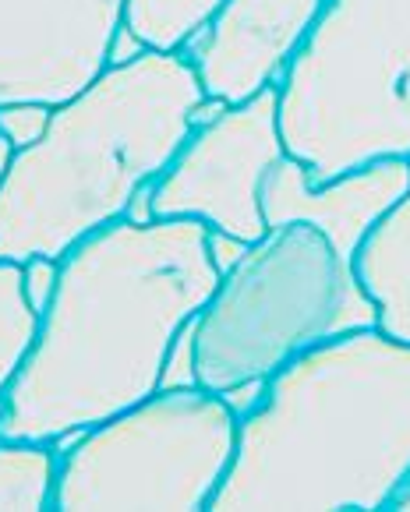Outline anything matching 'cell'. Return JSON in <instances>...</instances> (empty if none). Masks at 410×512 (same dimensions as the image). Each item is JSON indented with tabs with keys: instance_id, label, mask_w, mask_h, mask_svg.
<instances>
[{
	"instance_id": "1",
	"label": "cell",
	"mask_w": 410,
	"mask_h": 512,
	"mask_svg": "<svg viewBox=\"0 0 410 512\" xmlns=\"http://www.w3.org/2000/svg\"><path fill=\"white\" fill-rule=\"evenodd\" d=\"M57 262L54 301L0 403V438L61 445L152 396L220 283L198 219H117Z\"/></svg>"
},
{
	"instance_id": "2",
	"label": "cell",
	"mask_w": 410,
	"mask_h": 512,
	"mask_svg": "<svg viewBox=\"0 0 410 512\" xmlns=\"http://www.w3.org/2000/svg\"><path fill=\"white\" fill-rule=\"evenodd\" d=\"M410 477V343L368 325L297 354L237 417L213 512L389 509Z\"/></svg>"
},
{
	"instance_id": "3",
	"label": "cell",
	"mask_w": 410,
	"mask_h": 512,
	"mask_svg": "<svg viewBox=\"0 0 410 512\" xmlns=\"http://www.w3.org/2000/svg\"><path fill=\"white\" fill-rule=\"evenodd\" d=\"M202 96L184 53L145 50L54 106L43 138L11 152L0 177V262L61 258L128 219L195 131Z\"/></svg>"
},
{
	"instance_id": "4",
	"label": "cell",
	"mask_w": 410,
	"mask_h": 512,
	"mask_svg": "<svg viewBox=\"0 0 410 512\" xmlns=\"http://www.w3.org/2000/svg\"><path fill=\"white\" fill-rule=\"evenodd\" d=\"M276 117L312 184L410 159V0H326L276 85Z\"/></svg>"
},
{
	"instance_id": "5",
	"label": "cell",
	"mask_w": 410,
	"mask_h": 512,
	"mask_svg": "<svg viewBox=\"0 0 410 512\" xmlns=\"http://www.w3.org/2000/svg\"><path fill=\"white\" fill-rule=\"evenodd\" d=\"M379 325V308L315 226L290 223L255 241L195 318V382L227 392L266 382L297 354L350 329Z\"/></svg>"
},
{
	"instance_id": "6",
	"label": "cell",
	"mask_w": 410,
	"mask_h": 512,
	"mask_svg": "<svg viewBox=\"0 0 410 512\" xmlns=\"http://www.w3.org/2000/svg\"><path fill=\"white\" fill-rule=\"evenodd\" d=\"M237 449V414L202 385L156 389L110 421L61 442L57 512L213 505Z\"/></svg>"
},
{
	"instance_id": "7",
	"label": "cell",
	"mask_w": 410,
	"mask_h": 512,
	"mask_svg": "<svg viewBox=\"0 0 410 512\" xmlns=\"http://www.w3.org/2000/svg\"><path fill=\"white\" fill-rule=\"evenodd\" d=\"M287 156L276 117V89L234 103L198 124L152 184L156 219H198L255 244L269 234L262 216V177Z\"/></svg>"
},
{
	"instance_id": "8",
	"label": "cell",
	"mask_w": 410,
	"mask_h": 512,
	"mask_svg": "<svg viewBox=\"0 0 410 512\" xmlns=\"http://www.w3.org/2000/svg\"><path fill=\"white\" fill-rule=\"evenodd\" d=\"M128 0H0V106H61L110 68Z\"/></svg>"
},
{
	"instance_id": "9",
	"label": "cell",
	"mask_w": 410,
	"mask_h": 512,
	"mask_svg": "<svg viewBox=\"0 0 410 512\" xmlns=\"http://www.w3.org/2000/svg\"><path fill=\"white\" fill-rule=\"evenodd\" d=\"M322 8L326 0H223L181 53L205 96L244 103L280 85Z\"/></svg>"
},
{
	"instance_id": "10",
	"label": "cell",
	"mask_w": 410,
	"mask_h": 512,
	"mask_svg": "<svg viewBox=\"0 0 410 512\" xmlns=\"http://www.w3.org/2000/svg\"><path fill=\"white\" fill-rule=\"evenodd\" d=\"M410 188V159H382L326 184H312L308 166L294 156H280L262 177V216L266 226L304 223L333 241L347 258H357L379 219Z\"/></svg>"
},
{
	"instance_id": "11",
	"label": "cell",
	"mask_w": 410,
	"mask_h": 512,
	"mask_svg": "<svg viewBox=\"0 0 410 512\" xmlns=\"http://www.w3.org/2000/svg\"><path fill=\"white\" fill-rule=\"evenodd\" d=\"M354 265L379 308V329L410 343V188L368 234Z\"/></svg>"
},
{
	"instance_id": "12",
	"label": "cell",
	"mask_w": 410,
	"mask_h": 512,
	"mask_svg": "<svg viewBox=\"0 0 410 512\" xmlns=\"http://www.w3.org/2000/svg\"><path fill=\"white\" fill-rule=\"evenodd\" d=\"M61 445L0 438V512L54 509Z\"/></svg>"
},
{
	"instance_id": "13",
	"label": "cell",
	"mask_w": 410,
	"mask_h": 512,
	"mask_svg": "<svg viewBox=\"0 0 410 512\" xmlns=\"http://www.w3.org/2000/svg\"><path fill=\"white\" fill-rule=\"evenodd\" d=\"M220 8L223 0H128L124 25L149 50L181 53V46Z\"/></svg>"
},
{
	"instance_id": "14",
	"label": "cell",
	"mask_w": 410,
	"mask_h": 512,
	"mask_svg": "<svg viewBox=\"0 0 410 512\" xmlns=\"http://www.w3.org/2000/svg\"><path fill=\"white\" fill-rule=\"evenodd\" d=\"M36 322L39 315L22 287V262H0V403L29 354Z\"/></svg>"
},
{
	"instance_id": "15",
	"label": "cell",
	"mask_w": 410,
	"mask_h": 512,
	"mask_svg": "<svg viewBox=\"0 0 410 512\" xmlns=\"http://www.w3.org/2000/svg\"><path fill=\"white\" fill-rule=\"evenodd\" d=\"M54 106L46 103H8L0 106V135L11 149H25V145L39 142L50 124Z\"/></svg>"
},
{
	"instance_id": "16",
	"label": "cell",
	"mask_w": 410,
	"mask_h": 512,
	"mask_svg": "<svg viewBox=\"0 0 410 512\" xmlns=\"http://www.w3.org/2000/svg\"><path fill=\"white\" fill-rule=\"evenodd\" d=\"M57 279H61V262H57V258L36 255V258H29V262H22V287L36 315H43L46 304L54 301Z\"/></svg>"
},
{
	"instance_id": "17",
	"label": "cell",
	"mask_w": 410,
	"mask_h": 512,
	"mask_svg": "<svg viewBox=\"0 0 410 512\" xmlns=\"http://www.w3.org/2000/svg\"><path fill=\"white\" fill-rule=\"evenodd\" d=\"M181 385H198L195 382V322L184 325V332L177 336L174 350L167 357V368H163L160 389H181Z\"/></svg>"
},
{
	"instance_id": "18",
	"label": "cell",
	"mask_w": 410,
	"mask_h": 512,
	"mask_svg": "<svg viewBox=\"0 0 410 512\" xmlns=\"http://www.w3.org/2000/svg\"><path fill=\"white\" fill-rule=\"evenodd\" d=\"M248 248H251V244L241 241V237L223 234V230H209V255H213V265H216V272H220V276L234 269Z\"/></svg>"
},
{
	"instance_id": "19",
	"label": "cell",
	"mask_w": 410,
	"mask_h": 512,
	"mask_svg": "<svg viewBox=\"0 0 410 512\" xmlns=\"http://www.w3.org/2000/svg\"><path fill=\"white\" fill-rule=\"evenodd\" d=\"M145 50H149V46H145L142 39L128 29V25H121V29H117V36H114V43H110V68H114V64L135 61V57H142Z\"/></svg>"
},
{
	"instance_id": "20",
	"label": "cell",
	"mask_w": 410,
	"mask_h": 512,
	"mask_svg": "<svg viewBox=\"0 0 410 512\" xmlns=\"http://www.w3.org/2000/svg\"><path fill=\"white\" fill-rule=\"evenodd\" d=\"M389 509H396V512H410V477H407V484H403L400 491H396V498H393V505Z\"/></svg>"
},
{
	"instance_id": "21",
	"label": "cell",
	"mask_w": 410,
	"mask_h": 512,
	"mask_svg": "<svg viewBox=\"0 0 410 512\" xmlns=\"http://www.w3.org/2000/svg\"><path fill=\"white\" fill-rule=\"evenodd\" d=\"M11 152H15V149H11V145L4 142V135H0V177H4V170H8V159H11Z\"/></svg>"
}]
</instances>
